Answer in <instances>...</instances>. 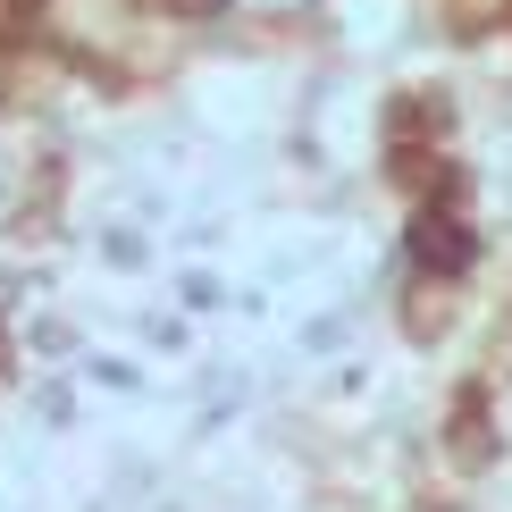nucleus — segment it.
<instances>
[{"instance_id": "obj_1", "label": "nucleus", "mask_w": 512, "mask_h": 512, "mask_svg": "<svg viewBox=\"0 0 512 512\" xmlns=\"http://www.w3.org/2000/svg\"><path fill=\"white\" fill-rule=\"evenodd\" d=\"M471 227H462L454 219V210H420V219H412V261L420 269H437V277H462V269H471Z\"/></svg>"}, {"instance_id": "obj_4", "label": "nucleus", "mask_w": 512, "mask_h": 512, "mask_svg": "<svg viewBox=\"0 0 512 512\" xmlns=\"http://www.w3.org/2000/svg\"><path fill=\"white\" fill-rule=\"evenodd\" d=\"M194 9H210V0H194Z\"/></svg>"}, {"instance_id": "obj_2", "label": "nucleus", "mask_w": 512, "mask_h": 512, "mask_svg": "<svg viewBox=\"0 0 512 512\" xmlns=\"http://www.w3.org/2000/svg\"><path fill=\"white\" fill-rule=\"evenodd\" d=\"M0 370H9V336H0Z\"/></svg>"}, {"instance_id": "obj_3", "label": "nucleus", "mask_w": 512, "mask_h": 512, "mask_svg": "<svg viewBox=\"0 0 512 512\" xmlns=\"http://www.w3.org/2000/svg\"><path fill=\"white\" fill-rule=\"evenodd\" d=\"M0 93H9V59H0Z\"/></svg>"}]
</instances>
